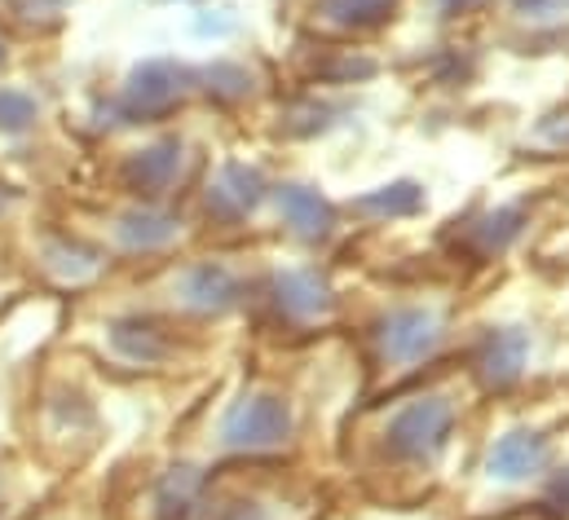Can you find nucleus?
I'll use <instances>...</instances> for the list:
<instances>
[{
  "mask_svg": "<svg viewBox=\"0 0 569 520\" xmlns=\"http://www.w3.org/2000/svg\"><path fill=\"white\" fill-rule=\"evenodd\" d=\"M36 120V102L18 89H0V132L27 129Z\"/></svg>",
  "mask_w": 569,
  "mask_h": 520,
  "instance_id": "obj_1",
  "label": "nucleus"
}]
</instances>
